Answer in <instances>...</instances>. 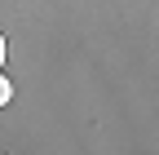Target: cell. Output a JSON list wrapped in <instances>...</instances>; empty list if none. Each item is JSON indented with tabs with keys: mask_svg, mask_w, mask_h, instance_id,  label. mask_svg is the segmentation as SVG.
<instances>
[{
	"mask_svg": "<svg viewBox=\"0 0 159 155\" xmlns=\"http://www.w3.org/2000/svg\"><path fill=\"white\" fill-rule=\"evenodd\" d=\"M5 58H9V45H5V35H0V67H5Z\"/></svg>",
	"mask_w": 159,
	"mask_h": 155,
	"instance_id": "obj_2",
	"label": "cell"
},
{
	"mask_svg": "<svg viewBox=\"0 0 159 155\" xmlns=\"http://www.w3.org/2000/svg\"><path fill=\"white\" fill-rule=\"evenodd\" d=\"M0 155H5V151H0Z\"/></svg>",
	"mask_w": 159,
	"mask_h": 155,
	"instance_id": "obj_3",
	"label": "cell"
},
{
	"mask_svg": "<svg viewBox=\"0 0 159 155\" xmlns=\"http://www.w3.org/2000/svg\"><path fill=\"white\" fill-rule=\"evenodd\" d=\"M9 102H13V84L0 75V106H9Z\"/></svg>",
	"mask_w": 159,
	"mask_h": 155,
	"instance_id": "obj_1",
	"label": "cell"
}]
</instances>
